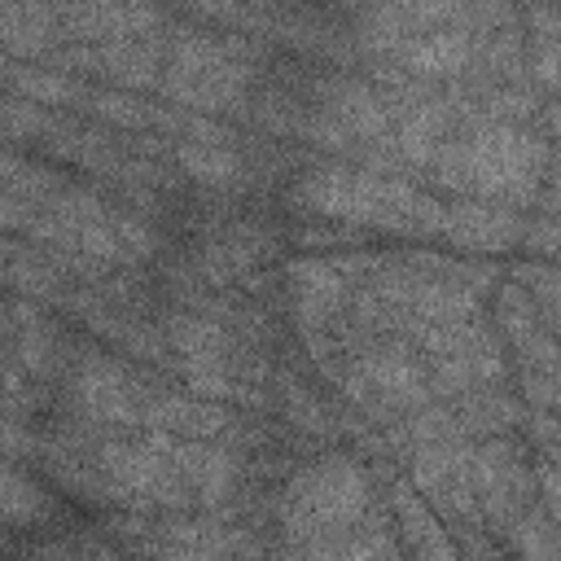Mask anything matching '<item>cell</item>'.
Instances as JSON below:
<instances>
[{"label": "cell", "mask_w": 561, "mask_h": 561, "mask_svg": "<svg viewBox=\"0 0 561 561\" xmlns=\"http://www.w3.org/2000/svg\"><path fill=\"white\" fill-rule=\"evenodd\" d=\"M552 145L535 136V127L465 118L434 153L421 188L495 202L508 210H535V197L552 175Z\"/></svg>", "instance_id": "6da1fadb"}, {"label": "cell", "mask_w": 561, "mask_h": 561, "mask_svg": "<svg viewBox=\"0 0 561 561\" xmlns=\"http://www.w3.org/2000/svg\"><path fill=\"white\" fill-rule=\"evenodd\" d=\"M294 206L307 210V215H324V219L368 228V232H390V237H412V241H443L451 197H438V193H430L412 180L377 175L368 167L329 158V162H316L298 175Z\"/></svg>", "instance_id": "7a4b0ae2"}, {"label": "cell", "mask_w": 561, "mask_h": 561, "mask_svg": "<svg viewBox=\"0 0 561 561\" xmlns=\"http://www.w3.org/2000/svg\"><path fill=\"white\" fill-rule=\"evenodd\" d=\"M254 57H259L254 39L175 22V26H167L158 96L167 105H175L184 114H202V118H215L228 110H250Z\"/></svg>", "instance_id": "3957f363"}, {"label": "cell", "mask_w": 561, "mask_h": 561, "mask_svg": "<svg viewBox=\"0 0 561 561\" xmlns=\"http://www.w3.org/2000/svg\"><path fill=\"white\" fill-rule=\"evenodd\" d=\"M373 513V478L355 456H324L289 478L276 526L285 543H320Z\"/></svg>", "instance_id": "277c9868"}, {"label": "cell", "mask_w": 561, "mask_h": 561, "mask_svg": "<svg viewBox=\"0 0 561 561\" xmlns=\"http://www.w3.org/2000/svg\"><path fill=\"white\" fill-rule=\"evenodd\" d=\"M149 377L105 351H79L66 368V403L83 430H140V394Z\"/></svg>", "instance_id": "5b68a950"}, {"label": "cell", "mask_w": 561, "mask_h": 561, "mask_svg": "<svg viewBox=\"0 0 561 561\" xmlns=\"http://www.w3.org/2000/svg\"><path fill=\"white\" fill-rule=\"evenodd\" d=\"M469 447L473 443H430L408 451V486L430 504L438 522H451L460 535H482L473 482H469Z\"/></svg>", "instance_id": "8992f818"}, {"label": "cell", "mask_w": 561, "mask_h": 561, "mask_svg": "<svg viewBox=\"0 0 561 561\" xmlns=\"http://www.w3.org/2000/svg\"><path fill=\"white\" fill-rule=\"evenodd\" d=\"M469 482L478 500V517L486 530L504 535V526L535 504L530 486V460L513 438H473L469 447Z\"/></svg>", "instance_id": "52a82bcc"}, {"label": "cell", "mask_w": 561, "mask_h": 561, "mask_svg": "<svg viewBox=\"0 0 561 561\" xmlns=\"http://www.w3.org/2000/svg\"><path fill=\"white\" fill-rule=\"evenodd\" d=\"M167 57V26L136 39H110V44H66L48 57L53 70L66 75H96L114 92H149L158 88Z\"/></svg>", "instance_id": "ba28073f"}, {"label": "cell", "mask_w": 561, "mask_h": 561, "mask_svg": "<svg viewBox=\"0 0 561 561\" xmlns=\"http://www.w3.org/2000/svg\"><path fill=\"white\" fill-rule=\"evenodd\" d=\"M351 276L346 267L333 259H298L289 263V298H294V316L302 324L307 337H324L342 324L346 298H351Z\"/></svg>", "instance_id": "9c48e42d"}, {"label": "cell", "mask_w": 561, "mask_h": 561, "mask_svg": "<svg viewBox=\"0 0 561 561\" xmlns=\"http://www.w3.org/2000/svg\"><path fill=\"white\" fill-rule=\"evenodd\" d=\"M522 232H526L522 210H508L495 202H473V197H451L443 245L469 250V254H500V250L522 245Z\"/></svg>", "instance_id": "30bf717a"}, {"label": "cell", "mask_w": 561, "mask_h": 561, "mask_svg": "<svg viewBox=\"0 0 561 561\" xmlns=\"http://www.w3.org/2000/svg\"><path fill=\"white\" fill-rule=\"evenodd\" d=\"M66 31V44H110L136 39L167 26V13L153 4H53Z\"/></svg>", "instance_id": "8fae6325"}, {"label": "cell", "mask_w": 561, "mask_h": 561, "mask_svg": "<svg viewBox=\"0 0 561 561\" xmlns=\"http://www.w3.org/2000/svg\"><path fill=\"white\" fill-rule=\"evenodd\" d=\"M272 561H408L386 513H368L359 526L333 535V539H320V543H285L276 548Z\"/></svg>", "instance_id": "7c38bea8"}, {"label": "cell", "mask_w": 561, "mask_h": 561, "mask_svg": "<svg viewBox=\"0 0 561 561\" xmlns=\"http://www.w3.org/2000/svg\"><path fill=\"white\" fill-rule=\"evenodd\" d=\"M386 504L394 513V539H399L408 561H460L456 539L447 535V526L430 513V504L403 478H390Z\"/></svg>", "instance_id": "4fadbf2b"}, {"label": "cell", "mask_w": 561, "mask_h": 561, "mask_svg": "<svg viewBox=\"0 0 561 561\" xmlns=\"http://www.w3.org/2000/svg\"><path fill=\"white\" fill-rule=\"evenodd\" d=\"M66 48V31L53 4H0V53L18 61H48Z\"/></svg>", "instance_id": "5bb4252c"}, {"label": "cell", "mask_w": 561, "mask_h": 561, "mask_svg": "<svg viewBox=\"0 0 561 561\" xmlns=\"http://www.w3.org/2000/svg\"><path fill=\"white\" fill-rule=\"evenodd\" d=\"M0 83L13 88L18 101H31L39 110L48 105H83V83L66 70L53 66H35V61H0Z\"/></svg>", "instance_id": "9a60e30c"}, {"label": "cell", "mask_w": 561, "mask_h": 561, "mask_svg": "<svg viewBox=\"0 0 561 561\" xmlns=\"http://www.w3.org/2000/svg\"><path fill=\"white\" fill-rule=\"evenodd\" d=\"M171 162H180L184 175L210 188H232L245 171L237 145H206V140H171Z\"/></svg>", "instance_id": "2e32d148"}, {"label": "cell", "mask_w": 561, "mask_h": 561, "mask_svg": "<svg viewBox=\"0 0 561 561\" xmlns=\"http://www.w3.org/2000/svg\"><path fill=\"white\" fill-rule=\"evenodd\" d=\"M9 333H13V359L44 377L57 359V333L48 329V320L31 302H13L9 307Z\"/></svg>", "instance_id": "e0dca14e"}, {"label": "cell", "mask_w": 561, "mask_h": 561, "mask_svg": "<svg viewBox=\"0 0 561 561\" xmlns=\"http://www.w3.org/2000/svg\"><path fill=\"white\" fill-rule=\"evenodd\" d=\"M504 539H508L513 552L526 557V561H557V517L543 513L539 504H526V508L504 526Z\"/></svg>", "instance_id": "ac0fdd59"}, {"label": "cell", "mask_w": 561, "mask_h": 561, "mask_svg": "<svg viewBox=\"0 0 561 561\" xmlns=\"http://www.w3.org/2000/svg\"><path fill=\"white\" fill-rule=\"evenodd\" d=\"M48 508H53L48 491H39L18 469L0 465V522H9V526H35L39 517H48Z\"/></svg>", "instance_id": "d6986e66"}, {"label": "cell", "mask_w": 561, "mask_h": 561, "mask_svg": "<svg viewBox=\"0 0 561 561\" xmlns=\"http://www.w3.org/2000/svg\"><path fill=\"white\" fill-rule=\"evenodd\" d=\"M513 285L530 298V307L539 311L543 329L557 333V320H561V276H557V267L552 263H539V259L517 263L513 267Z\"/></svg>", "instance_id": "ffe728a7"}, {"label": "cell", "mask_w": 561, "mask_h": 561, "mask_svg": "<svg viewBox=\"0 0 561 561\" xmlns=\"http://www.w3.org/2000/svg\"><path fill=\"white\" fill-rule=\"evenodd\" d=\"M280 394H285V408H289V416L302 425V430H311V434H329V412H324V403L302 386V381H294V377H285V386H280Z\"/></svg>", "instance_id": "44dd1931"}, {"label": "cell", "mask_w": 561, "mask_h": 561, "mask_svg": "<svg viewBox=\"0 0 561 561\" xmlns=\"http://www.w3.org/2000/svg\"><path fill=\"white\" fill-rule=\"evenodd\" d=\"M557 241H561V232H557V219H530L526 215V232H522V245L526 250H535L539 254V263H552V254H557Z\"/></svg>", "instance_id": "7402d4cb"}, {"label": "cell", "mask_w": 561, "mask_h": 561, "mask_svg": "<svg viewBox=\"0 0 561 561\" xmlns=\"http://www.w3.org/2000/svg\"><path fill=\"white\" fill-rule=\"evenodd\" d=\"M145 552L153 561H237L228 552H215V548H193V543H153L145 539Z\"/></svg>", "instance_id": "603a6c76"}, {"label": "cell", "mask_w": 561, "mask_h": 561, "mask_svg": "<svg viewBox=\"0 0 561 561\" xmlns=\"http://www.w3.org/2000/svg\"><path fill=\"white\" fill-rule=\"evenodd\" d=\"M39 443H35V434H26L22 425H18V416H4L0 412V456H26V451H35Z\"/></svg>", "instance_id": "cb8c5ba5"}]
</instances>
